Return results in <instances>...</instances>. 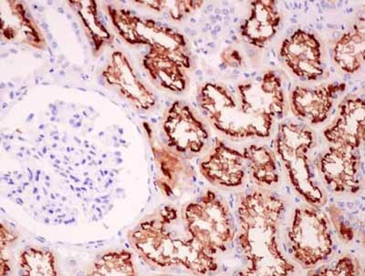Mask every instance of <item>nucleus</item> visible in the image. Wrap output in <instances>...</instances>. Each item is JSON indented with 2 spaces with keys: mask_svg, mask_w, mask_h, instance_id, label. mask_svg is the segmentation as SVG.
<instances>
[{
  "mask_svg": "<svg viewBox=\"0 0 365 276\" xmlns=\"http://www.w3.org/2000/svg\"><path fill=\"white\" fill-rule=\"evenodd\" d=\"M133 248L148 264L159 268L182 267L194 275L217 271V261L188 233L182 212L165 206L130 230Z\"/></svg>",
  "mask_w": 365,
  "mask_h": 276,
  "instance_id": "nucleus-1",
  "label": "nucleus"
},
{
  "mask_svg": "<svg viewBox=\"0 0 365 276\" xmlns=\"http://www.w3.org/2000/svg\"><path fill=\"white\" fill-rule=\"evenodd\" d=\"M285 211L280 198L253 191L240 198L237 206L239 243L247 262L242 275H289L295 272L280 251L279 223Z\"/></svg>",
  "mask_w": 365,
  "mask_h": 276,
  "instance_id": "nucleus-2",
  "label": "nucleus"
},
{
  "mask_svg": "<svg viewBox=\"0 0 365 276\" xmlns=\"http://www.w3.org/2000/svg\"><path fill=\"white\" fill-rule=\"evenodd\" d=\"M314 142V132L308 127L283 123L275 139V151L299 196L306 203L318 207L324 206L325 196L309 165V152Z\"/></svg>",
  "mask_w": 365,
  "mask_h": 276,
  "instance_id": "nucleus-3",
  "label": "nucleus"
},
{
  "mask_svg": "<svg viewBox=\"0 0 365 276\" xmlns=\"http://www.w3.org/2000/svg\"><path fill=\"white\" fill-rule=\"evenodd\" d=\"M188 233L208 255L217 258L235 237L232 216L226 203L213 191L189 203L182 211Z\"/></svg>",
  "mask_w": 365,
  "mask_h": 276,
  "instance_id": "nucleus-4",
  "label": "nucleus"
},
{
  "mask_svg": "<svg viewBox=\"0 0 365 276\" xmlns=\"http://www.w3.org/2000/svg\"><path fill=\"white\" fill-rule=\"evenodd\" d=\"M110 23L123 41L132 46H146L148 51L168 52L192 60L185 36L168 25L136 15L129 9L106 5Z\"/></svg>",
  "mask_w": 365,
  "mask_h": 276,
  "instance_id": "nucleus-5",
  "label": "nucleus"
},
{
  "mask_svg": "<svg viewBox=\"0 0 365 276\" xmlns=\"http://www.w3.org/2000/svg\"><path fill=\"white\" fill-rule=\"evenodd\" d=\"M198 107L217 131L232 139L267 138L269 129L241 110L236 96L227 87L207 83L198 90Z\"/></svg>",
  "mask_w": 365,
  "mask_h": 276,
  "instance_id": "nucleus-6",
  "label": "nucleus"
},
{
  "mask_svg": "<svg viewBox=\"0 0 365 276\" xmlns=\"http://www.w3.org/2000/svg\"><path fill=\"white\" fill-rule=\"evenodd\" d=\"M293 258L305 268L314 267L329 258L334 251L330 223L315 206L297 208L288 230Z\"/></svg>",
  "mask_w": 365,
  "mask_h": 276,
  "instance_id": "nucleus-7",
  "label": "nucleus"
},
{
  "mask_svg": "<svg viewBox=\"0 0 365 276\" xmlns=\"http://www.w3.org/2000/svg\"><path fill=\"white\" fill-rule=\"evenodd\" d=\"M235 96L241 110L269 132L274 122L284 116V90L276 71H267L259 80L240 84Z\"/></svg>",
  "mask_w": 365,
  "mask_h": 276,
  "instance_id": "nucleus-8",
  "label": "nucleus"
},
{
  "mask_svg": "<svg viewBox=\"0 0 365 276\" xmlns=\"http://www.w3.org/2000/svg\"><path fill=\"white\" fill-rule=\"evenodd\" d=\"M163 129L168 147L178 154H200L210 138L204 123L182 102H175L166 110Z\"/></svg>",
  "mask_w": 365,
  "mask_h": 276,
  "instance_id": "nucleus-9",
  "label": "nucleus"
},
{
  "mask_svg": "<svg viewBox=\"0 0 365 276\" xmlns=\"http://www.w3.org/2000/svg\"><path fill=\"white\" fill-rule=\"evenodd\" d=\"M279 56L293 75L317 80L324 75L321 41L311 32L298 28L280 45Z\"/></svg>",
  "mask_w": 365,
  "mask_h": 276,
  "instance_id": "nucleus-10",
  "label": "nucleus"
},
{
  "mask_svg": "<svg viewBox=\"0 0 365 276\" xmlns=\"http://www.w3.org/2000/svg\"><path fill=\"white\" fill-rule=\"evenodd\" d=\"M361 157L357 151L331 145L318 161L326 186L335 193L355 194L361 187Z\"/></svg>",
  "mask_w": 365,
  "mask_h": 276,
  "instance_id": "nucleus-11",
  "label": "nucleus"
},
{
  "mask_svg": "<svg viewBox=\"0 0 365 276\" xmlns=\"http://www.w3.org/2000/svg\"><path fill=\"white\" fill-rule=\"evenodd\" d=\"M102 76L107 85L113 87L133 108L143 112L155 108L154 92L137 75L131 61L123 52H113L103 68Z\"/></svg>",
  "mask_w": 365,
  "mask_h": 276,
  "instance_id": "nucleus-12",
  "label": "nucleus"
},
{
  "mask_svg": "<svg viewBox=\"0 0 365 276\" xmlns=\"http://www.w3.org/2000/svg\"><path fill=\"white\" fill-rule=\"evenodd\" d=\"M0 13L3 40L34 50H46L48 43L43 31L24 2L17 0L1 1Z\"/></svg>",
  "mask_w": 365,
  "mask_h": 276,
  "instance_id": "nucleus-13",
  "label": "nucleus"
},
{
  "mask_svg": "<svg viewBox=\"0 0 365 276\" xmlns=\"http://www.w3.org/2000/svg\"><path fill=\"white\" fill-rule=\"evenodd\" d=\"M344 83H332L308 87H296L289 96V107L293 115L318 125L324 122L334 108L338 97L346 90Z\"/></svg>",
  "mask_w": 365,
  "mask_h": 276,
  "instance_id": "nucleus-14",
  "label": "nucleus"
},
{
  "mask_svg": "<svg viewBox=\"0 0 365 276\" xmlns=\"http://www.w3.org/2000/svg\"><path fill=\"white\" fill-rule=\"evenodd\" d=\"M364 100L348 96L339 105L336 118L324 129V138L331 145L358 151L364 142Z\"/></svg>",
  "mask_w": 365,
  "mask_h": 276,
  "instance_id": "nucleus-15",
  "label": "nucleus"
},
{
  "mask_svg": "<svg viewBox=\"0 0 365 276\" xmlns=\"http://www.w3.org/2000/svg\"><path fill=\"white\" fill-rule=\"evenodd\" d=\"M245 159L240 152L217 139L210 154L201 161L200 171L208 183L217 187L237 188L245 180Z\"/></svg>",
  "mask_w": 365,
  "mask_h": 276,
  "instance_id": "nucleus-16",
  "label": "nucleus"
},
{
  "mask_svg": "<svg viewBox=\"0 0 365 276\" xmlns=\"http://www.w3.org/2000/svg\"><path fill=\"white\" fill-rule=\"evenodd\" d=\"M142 63L156 86L173 93H181L187 90V71L191 70L192 60H185L168 52L148 51Z\"/></svg>",
  "mask_w": 365,
  "mask_h": 276,
  "instance_id": "nucleus-17",
  "label": "nucleus"
},
{
  "mask_svg": "<svg viewBox=\"0 0 365 276\" xmlns=\"http://www.w3.org/2000/svg\"><path fill=\"white\" fill-rule=\"evenodd\" d=\"M280 23L282 14L276 1H252L250 3V15L240 26V36L250 46L264 48L275 37Z\"/></svg>",
  "mask_w": 365,
  "mask_h": 276,
  "instance_id": "nucleus-18",
  "label": "nucleus"
},
{
  "mask_svg": "<svg viewBox=\"0 0 365 276\" xmlns=\"http://www.w3.org/2000/svg\"><path fill=\"white\" fill-rule=\"evenodd\" d=\"M365 32L361 25H354L338 38L332 48L335 65L347 74H355L364 65Z\"/></svg>",
  "mask_w": 365,
  "mask_h": 276,
  "instance_id": "nucleus-19",
  "label": "nucleus"
},
{
  "mask_svg": "<svg viewBox=\"0 0 365 276\" xmlns=\"http://www.w3.org/2000/svg\"><path fill=\"white\" fill-rule=\"evenodd\" d=\"M68 5L76 13L87 37L90 38L94 54L98 55L114 41L112 33L103 23L98 3L96 1H68Z\"/></svg>",
  "mask_w": 365,
  "mask_h": 276,
  "instance_id": "nucleus-20",
  "label": "nucleus"
},
{
  "mask_svg": "<svg viewBox=\"0 0 365 276\" xmlns=\"http://www.w3.org/2000/svg\"><path fill=\"white\" fill-rule=\"evenodd\" d=\"M243 157L250 168L251 177L260 186H273L279 183V174L276 155L265 146L250 145L244 149Z\"/></svg>",
  "mask_w": 365,
  "mask_h": 276,
  "instance_id": "nucleus-21",
  "label": "nucleus"
},
{
  "mask_svg": "<svg viewBox=\"0 0 365 276\" xmlns=\"http://www.w3.org/2000/svg\"><path fill=\"white\" fill-rule=\"evenodd\" d=\"M152 151L154 152L155 160L158 164L160 173L162 174V178L158 183L160 189L166 196H169L178 186L181 179L187 176V167L179 158L178 152L173 151L169 147L153 145Z\"/></svg>",
  "mask_w": 365,
  "mask_h": 276,
  "instance_id": "nucleus-22",
  "label": "nucleus"
},
{
  "mask_svg": "<svg viewBox=\"0 0 365 276\" xmlns=\"http://www.w3.org/2000/svg\"><path fill=\"white\" fill-rule=\"evenodd\" d=\"M87 275H137L132 253L125 249L104 253L91 266Z\"/></svg>",
  "mask_w": 365,
  "mask_h": 276,
  "instance_id": "nucleus-23",
  "label": "nucleus"
},
{
  "mask_svg": "<svg viewBox=\"0 0 365 276\" xmlns=\"http://www.w3.org/2000/svg\"><path fill=\"white\" fill-rule=\"evenodd\" d=\"M19 265L23 275L56 276V258L51 250L27 248L19 255Z\"/></svg>",
  "mask_w": 365,
  "mask_h": 276,
  "instance_id": "nucleus-24",
  "label": "nucleus"
},
{
  "mask_svg": "<svg viewBox=\"0 0 365 276\" xmlns=\"http://www.w3.org/2000/svg\"><path fill=\"white\" fill-rule=\"evenodd\" d=\"M138 6H146L156 12H165L173 21H181L191 13L198 11L205 4L204 1H135Z\"/></svg>",
  "mask_w": 365,
  "mask_h": 276,
  "instance_id": "nucleus-25",
  "label": "nucleus"
},
{
  "mask_svg": "<svg viewBox=\"0 0 365 276\" xmlns=\"http://www.w3.org/2000/svg\"><path fill=\"white\" fill-rule=\"evenodd\" d=\"M359 262L350 256H344L338 259L334 264L324 265L314 272L312 275H359Z\"/></svg>",
  "mask_w": 365,
  "mask_h": 276,
  "instance_id": "nucleus-26",
  "label": "nucleus"
},
{
  "mask_svg": "<svg viewBox=\"0 0 365 276\" xmlns=\"http://www.w3.org/2000/svg\"><path fill=\"white\" fill-rule=\"evenodd\" d=\"M331 218L334 222L335 228L337 229L339 235L341 237L345 242H350L353 240L354 232L350 227H347L344 222V219H341V213L338 211L336 207L331 208Z\"/></svg>",
  "mask_w": 365,
  "mask_h": 276,
  "instance_id": "nucleus-27",
  "label": "nucleus"
},
{
  "mask_svg": "<svg viewBox=\"0 0 365 276\" xmlns=\"http://www.w3.org/2000/svg\"><path fill=\"white\" fill-rule=\"evenodd\" d=\"M220 58L222 63L228 68H240L244 65V58L239 50L227 48L221 52Z\"/></svg>",
  "mask_w": 365,
  "mask_h": 276,
  "instance_id": "nucleus-28",
  "label": "nucleus"
},
{
  "mask_svg": "<svg viewBox=\"0 0 365 276\" xmlns=\"http://www.w3.org/2000/svg\"><path fill=\"white\" fill-rule=\"evenodd\" d=\"M19 237L17 233H15L6 226L4 223L1 225V251H4L6 248H9L11 243L17 241Z\"/></svg>",
  "mask_w": 365,
  "mask_h": 276,
  "instance_id": "nucleus-29",
  "label": "nucleus"
}]
</instances>
